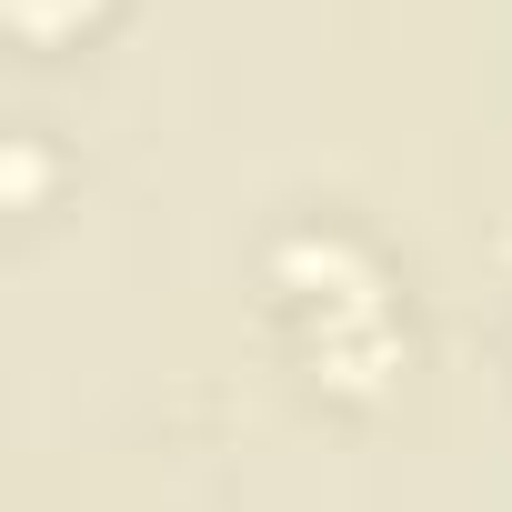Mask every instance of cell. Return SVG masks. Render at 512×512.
<instances>
[{"instance_id":"cell-1","label":"cell","mask_w":512,"mask_h":512,"mask_svg":"<svg viewBox=\"0 0 512 512\" xmlns=\"http://www.w3.org/2000/svg\"><path fill=\"white\" fill-rule=\"evenodd\" d=\"M11 21H21V41H71L81 0H11Z\"/></svg>"}]
</instances>
